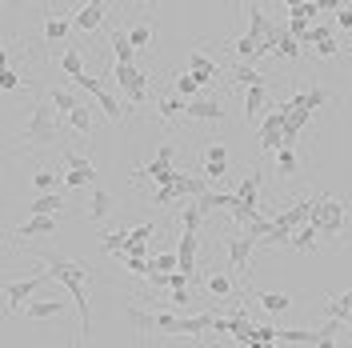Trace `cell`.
<instances>
[{
  "instance_id": "c3c4849f",
  "label": "cell",
  "mask_w": 352,
  "mask_h": 348,
  "mask_svg": "<svg viewBox=\"0 0 352 348\" xmlns=\"http://www.w3.org/2000/svg\"><path fill=\"white\" fill-rule=\"evenodd\" d=\"M0 88H4V92H16V88H21V76H16L12 68H8V72H0Z\"/></svg>"
},
{
  "instance_id": "4316f807",
  "label": "cell",
  "mask_w": 352,
  "mask_h": 348,
  "mask_svg": "<svg viewBox=\"0 0 352 348\" xmlns=\"http://www.w3.org/2000/svg\"><path fill=\"white\" fill-rule=\"evenodd\" d=\"M124 320H129L136 332H156V312H144V308H136V305L124 308Z\"/></svg>"
},
{
  "instance_id": "7402d4cb",
  "label": "cell",
  "mask_w": 352,
  "mask_h": 348,
  "mask_svg": "<svg viewBox=\"0 0 352 348\" xmlns=\"http://www.w3.org/2000/svg\"><path fill=\"white\" fill-rule=\"evenodd\" d=\"M153 36H156V21H136V24H129V44L132 48H148L153 44Z\"/></svg>"
},
{
  "instance_id": "9c48e42d",
  "label": "cell",
  "mask_w": 352,
  "mask_h": 348,
  "mask_svg": "<svg viewBox=\"0 0 352 348\" xmlns=\"http://www.w3.org/2000/svg\"><path fill=\"white\" fill-rule=\"evenodd\" d=\"M173 188H176V196H192V200H200V196H208L212 193V180H204V176H188V173H180L176 168V180H173Z\"/></svg>"
},
{
  "instance_id": "3957f363",
  "label": "cell",
  "mask_w": 352,
  "mask_h": 348,
  "mask_svg": "<svg viewBox=\"0 0 352 348\" xmlns=\"http://www.w3.org/2000/svg\"><path fill=\"white\" fill-rule=\"evenodd\" d=\"M320 237H340V228H344V200H336V196H316V208H312V220H308Z\"/></svg>"
},
{
  "instance_id": "4dcf8cb0",
  "label": "cell",
  "mask_w": 352,
  "mask_h": 348,
  "mask_svg": "<svg viewBox=\"0 0 352 348\" xmlns=\"http://www.w3.org/2000/svg\"><path fill=\"white\" fill-rule=\"evenodd\" d=\"M65 129L80 132V136H92V109H88V105H80V109H76V112L65 120Z\"/></svg>"
},
{
  "instance_id": "f907efd6",
  "label": "cell",
  "mask_w": 352,
  "mask_h": 348,
  "mask_svg": "<svg viewBox=\"0 0 352 348\" xmlns=\"http://www.w3.org/2000/svg\"><path fill=\"white\" fill-rule=\"evenodd\" d=\"M336 52H340V44H336V41H324V44H316V56H320V61H332Z\"/></svg>"
},
{
  "instance_id": "11a10c76",
  "label": "cell",
  "mask_w": 352,
  "mask_h": 348,
  "mask_svg": "<svg viewBox=\"0 0 352 348\" xmlns=\"http://www.w3.org/2000/svg\"><path fill=\"white\" fill-rule=\"evenodd\" d=\"M144 237H153V224H136L129 240H140V244H144Z\"/></svg>"
},
{
  "instance_id": "5b68a950",
  "label": "cell",
  "mask_w": 352,
  "mask_h": 348,
  "mask_svg": "<svg viewBox=\"0 0 352 348\" xmlns=\"http://www.w3.org/2000/svg\"><path fill=\"white\" fill-rule=\"evenodd\" d=\"M44 281H48V272H44V276H28V281L4 284V308H8V312H21V308H28V305H32L28 296H32Z\"/></svg>"
},
{
  "instance_id": "91938a15",
  "label": "cell",
  "mask_w": 352,
  "mask_h": 348,
  "mask_svg": "<svg viewBox=\"0 0 352 348\" xmlns=\"http://www.w3.org/2000/svg\"><path fill=\"white\" fill-rule=\"evenodd\" d=\"M344 328H349V332H352V312H349V316H344Z\"/></svg>"
},
{
  "instance_id": "277c9868",
  "label": "cell",
  "mask_w": 352,
  "mask_h": 348,
  "mask_svg": "<svg viewBox=\"0 0 352 348\" xmlns=\"http://www.w3.org/2000/svg\"><path fill=\"white\" fill-rule=\"evenodd\" d=\"M112 76H116L120 92L129 96V105H144L148 100V76L136 65H112Z\"/></svg>"
},
{
  "instance_id": "ffe728a7",
  "label": "cell",
  "mask_w": 352,
  "mask_h": 348,
  "mask_svg": "<svg viewBox=\"0 0 352 348\" xmlns=\"http://www.w3.org/2000/svg\"><path fill=\"white\" fill-rule=\"evenodd\" d=\"M188 72L197 76L200 85H204V80H217V76H220V68L212 65V61H208L204 52H188Z\"/></svg>"
},
{
  "instance_id": "484cf974",
  "label": "cell",
  "mask_w": 352,
  "mask_h": 348,
  "mask_svg": "<svg viewBox=\"0 0 352 348\" xmlns=\"http://www.w3.org/2000/svg\"><path fill=\"white\" fill-rule=\"evenodd\" d=\"M256 301H261V308L268 316H280V312L292 308V296H285V292H256Z\"/></svg>"
},
{
  "instance_id": "60d3db41",
  "label": "cell",
  "mask_w": 352,
  "mask_h": 348,
  "mask_svg": "<svg viewBox=\"0 0 352 348\" xmlns=\"http://www.w3.org/2000/svg\"><path fill=\"white\" fill-rule=\"evenodd\" d=\"M197 92H200V80L192 76V72H180V76H176V96H184V100H197Z\"/></svg>"
},
{
  "instance_id": "44dd1931",
  "label": "cell",
  "mask_w": 352,
  "mask_h": 348,
  "mask_svg": "<svg viewBox=\"0 0 352 348\" xmlns=\"http://www.w3.org/2000/svg\"><path fill=\"white\" fill-rule=\"evenodd\" d=\"M109 208H112V196H109V188H92V196H88V208H85V217H88V220H104V217H109Z\"/></svg>"
},
{
  "instance_id": "52a82bcc",
  "label": "cell",
  "mask_w": 352,
  "mask_h": 348,
  "mask_svg": "<svg viewBox=\"0 0 352 348\" xmlns=\"http://www.w3.org/2000/svg\"><path fill=\"white\" fill-rule=\"evenodd\" d=\"M252 248H256V240L248 237V232L228 240V264H232L236 276H248V257H252Z\"/></svg>"
},
{
  "instance_id": "6f0895ef",
  "label": "cell",
  "mask_w": 352,
  "mask_h": 348,
  "mask_svg": "<svg viewBox=\"0 0 352 348\" xmlns=\"http://www.w3.org/2000/svg\"><path fill=\"white\" fill-rule=\"evenodd\" d=\"M316 348H336V345H332V336H320V345Z\"/></svg>"
},
{
  "instance_id": "e575fe53",
  "label": "cell",
  "mask_w": 352,
  "mask_h": 348,
  "mask_svg": "<svg viewBox=\"0 0 352 348\" xmlns=\"http://www.w3.org/2000/svg\"><path fill=\"white\" fill-rule=\"evenodd\" d=\"M204 288H208V292H212L217 301H224V296H232V281H228L224 272H208V276H204Z\"/></svg>"
},
{
  "instance_id": "cb8c5ba5",
  "label": "cell",
  "mask_w": 352,
  "mask_h": 348,
  "mask_svg": "<svg viewBox=\"0 0 352 348\" xmlns=\"http://www.w3.org/2000/svg\"><path fill=\"white\" fill-rule=\"evenodd\" d=\"M24 312H28V320H52L65 312V301H32Z\"/></svg>"
},
{
  "instance_id": "f5cc1de1",
  "label": "cell",
  "mask_w": 352,
  "mask_h": 348,
  "mask_svg": "<svg viewBox=\"0 0 352 348\" xmlns=\"http://www.w3.org/2000/svg\"><path fill=\"white\" fill-rule=\"evenodd\" d=\"M124 257H140V261H148V244H140V240H129Z\"/></svg>"
},
{
  "instance_id": "e0dca14e",
  "label": "cell",
  "mask_w": 352,
  "mask_h": 348,
  "mask_svg": "<svg viewBox=\"0 0 352 348\" xmlns=\"http://www.w3.org/2000/svg\"><path fill=\"white\" fill-rule=\"evenodd\" d=\"M112 56H116V65H136V48L129 44V32L124 28H112Z\"/></svg>"
},
{
  "instance_id": "83f0119b",
  "label": "cell",
  "mask_w": 352,
  "mask_h": 348,
  "mask_svg": "<svg viewBox=\"0 0 352 348\" xmlns=\"http://www.w3.org/2000/svg\"><path fill=\"white\" fill-rule=\"evenodd\" d=\"M129 237H132V232H124V228H109V232L100 237V248H104V252H112V257H124Z\"/></svg>"
},
{
  "instance_id": "680465c9",
  "label": "cell",
  "mask_w": 352,
  "mask_h": 348,
  "mask_svg": "<svg viewBox=\"0 0 352 348\" xmlns=\"http://www.w3.org/2000/svg\"><path fill=\"white\" fill-rule=\"evenodd\" d=\"M248 348H280V345H264V340H252Z\"/></svg>"
},
{
  "instance_id": "f35d334b",
  "label": "cell",
  "mask_w": 352,
  "mask_h": 348,
  "mask_svg": "<svg viewBox=\"0 0 352 348\" xmlns=\"http://www.w3.org/2000/svg\"><path fill=\"white\" fill-rule=\"evenodd\" d=\"M292 237H296V232H292L288 224H272V232H268L261 244L264 248H280V244H292Z\"/></svg>"
},
{
  "instance_id": "9a60e30c",
  "label": "cell",
  "mask_w": 352,
  "mask_h": 348,
  "mask_svg": "<svg viewBox=\"0 0 352 348\" xmlns=\"http://www.w3.org/2000/svg\"><path fill=\"white\" fill-rule=\"evenodd\" d=\"M104 12H109V4H104V0H92V4H85V8L76 12V21H72V24H76L80 32H92V28H100Z\"/></svg>"
},
{
  "instance_id": "bcb514c9",
  "label": "cell",
  "mask_w": 352,
  "mask_h": 348,
  "mask_svg": "<svg viewBox=\"0 0 352 348\" xmlns=\"http://www.w3.org/2000/svg\"><path fill=\"white\" fill-rule=\"evenodd\" d=\"M60 176H65L68 188H88V184L96 180V176H88V173H60Z\"/></svg>"
},
{
  "instance_id": "d4e9b609",
  "label": "cell",
  "mask_w": 352,
  "mask_h": 348,
  "mask_svg": "<svg viewBox=\"0 0 352 348\" xmlns=\"http://www.w3.org/2000/svg\"><path fill=\"white\" fill-rule=\"evenodd\" d=\"M292 105H296V109H305V112H316L320 105H329V92L312 85L308 92H296V96H292Z\"/></svg>"
},
{
  "instance_id": "7bdbcfd3",
  "label": "cell",
  "mask_w": 352,
  "mask_h": 348,
  "mask_svg": "<svg viewBox=\"0 0 352 348\" xmlns=\"http://www.w3.org/2000/svg\"><path fill=\"white\" fill-rule=\"evenodd\" d=\"M228 213H232V220H236V224H244V228H248V224H252V220L261 217V213H256V208H252V204H244L241 196H236V204H232V208H228Z\"/></svg>"
},
{
  "instance_id": "d6a6232c",
  "label": "cell",
  "mask_w": 352,
  "mask_h": 348,
  "mask_svg": "<svg viewBox=\"0 0 352 348\" xmlns=\"http://www.w3.org/2000/svg\"><path fill=\"white\" fill-rule=\"evenodd\" d=\"M200 224H204V208H200L197 200H188L184 213H180V228H184V232H197Z\"/></svg>"
},
{
  "instance_id": "f1b7e54d",
  "label": "cell",
  "mask_w": 352,
  "mask_h": 348,
  "mask_svg": "<svg viewBox=\"0 0 352 348\" xmlns=\"http://www.w3.org/2000/svg\"><path fill=\"white\" fill-rule=\"evenodd\" d=\"M316 237H320V232H316L312 224H305V228H296V237H292V248H296V252H305V257H312V252L320 248V244H316Z\"/></svg>"
},
{
  "instance_id": "74e56055",
  "label": "cell",
  "mask_w": 352,
  "mask_h": 348,
  "mask_svg": "<svg viewBox=\"0 0 352 348\" xmlns=\"http://www.w3.org/2000/svg\"><path fill=\"white\" fill-rule=\"evenodd\" d=\"M65 36H68V21L65 17H48V21H44V41L48 44L65 41Z\"/></svg>"
},
{
  "instance_id": "836d02e7",
  "label": "cell",
  "mask_w": 352,
  "mask_h": 348,
  "mask_svg": "<svg viewBox=\"0 0 352 348\" xmlns=\"http://www.w3.org/2000/svg\"><path fill=\"white\" fill-rule=\"evenodd\" d=\"M288 17H296V21H316L320 17V4L316 0H296V4H285Z\"/></svg>"
},
{
  "instance_id": "7dc6e473",
  "label": "cell",
  "mask_w": 352,
  "mask_h": 348,
  "mask_svg": "<svg viewBox=\"0 0 352 348\" xmlns=\"http://www.w3.org/2000/svg\"><path fill=\"white\" fill-rule=\"evenodd\" d=\"M72 85H80L88 92V96H96V92H104V85L96 80V76H80V80H72Z\"/></svg>"
},
{
  "instance_id": "8d00e7d4",
  "label": "cell",
  "mask_w": 352,
  "mask_h": 348,
  "mask_svg": "<svg viewBox=\"0 0 352 348\" xmlns=\"http://www.w3.org/2000/svg\"><path fill=\"white\" fill-rule=\"evenodd\" d=\"M60 68H65V76L80 80V76H85V61H80V48H68L65 56H60Z\"/></svg>"
},
{
  "instance_id": "7a4b0ae2",
  "label": "cell",
  "mask_w": 352,
  "mask_h": 348,
  "mask_svg": "<svg viewBox=\"0 0 352 348\" xmlns=\"http://www.w3.org/2000/svg\"><path fill=\"white\" fill-rule=\"evenodd\" d=\"M60 132L65 129L56 124V109H52V100H48V96H36L28 124L12 136V149H41V144H52Z\"/></svg>"
},
{
  "instance_id": "5bb4252c",
  "label": "cell",
  "mask_w": 352,
  "mask_h": 348,
  "mask_svg": "<svg viewBox=\"0 0 352 348\" xmlns=\"http://www.w3.org/2000/svg\"><path fill=\"white\" fill-rule=\"evenodd\" d=\"M48 100H52V109H60V129H65V120L68 116H72V112L80 109V105H85V100H80V96H76V92H72V88H52V92H48Z\"/></svg>"
},
{
  "instance_id": "681fc988",
  "label": "cell",
  "mask_w": 352,
  "mask_h": 348,
  "mask_svg": "<svg viewBox=\"0 0 352 348\" xmlns=\"http://www.w3.org/2000/svg\"><path fill=\"white\" fill-rule=\"evenodd\" d=\"M188 301H192V292H188V288H176V292H168V305H173V308H184Z\"/></svg>"
},
{
  "instance_id": "2e32d148",
  "label": "cell",
  "mask_w": 352,
  "mask_h": 348,
  "mask_svg": "<svg viewBox=\"0 0 352 348\" xmlns=\"http://www.w3.org/2000/svg\"><path fill=\"white\" fill-rule=\"evenodd\" d=\"M65 213V196L60 193H44L28 204V217H60Z\"/></svg>"
},
{
  "instance_id": "1f68e13d",
  "label": "cell",
  "mask_w": 352,
  "mask_h": 348,
  "mask_svg": "<svg viewBox=\"0 0 352 348\" xmlns=\"http://www.w3.org/2000/svg\"><path fill=\"white\" fill-rule=\"evenodd\" d=\"M60 180H65V176H56V168H36V173H32V188H36V193H56V184H60Z\"/></svg>"
},
{
  "instance_id": "f546056e",
  "label": "cell",
  "mask_w": 352,
  "mask_h": 348,
  "mask_svg": "<svg viewBox=\"0 0 352 348\" xmlns=\"http://www.w3.org/2000/svg\"><path fill=\"white\" fill-rule=\"evenodd\" d=\"M228 80H232V85H241L244 92H248V88H256V85H264V76H261V72H256L252 65H236Z\"/></svg>"
},
{
  "instance_id": "ac0fdd59",
  "label": "cell",
  "mask_w": 352,
  "mask_h": 348,
  "mask_svg": "<svg viewBox=\"0 0 352 348\" xmlns=\"http://www.w3.org/2000/svg\"><path fill=\"white\" fill-rule=\"evenodd\" d=\"M184 112H188V100H184V96H160V100H156V116H160L164 124H173L176 116H184Z\"/></svg>"
},
{
  "instance_id": "9f6ffc18",
  "label": "cell",
  "mask_w": 352,
  "mask_h": 348,
  "mask_svg": "<svg viewBox=\"0 0 352 348\" xmlns=\"http://www.w3.org/2000/svg\"><path fill=\"white\" fill-rule=\"evenodd\" d=\"M153 200H156V204H168V200H176V188H156Z\"/></svg>"
},
{
  "instance_id": "f6af8a7d",
  "label": "cell",
  "mask_w": 352,
  "mask_h": 348,
  "mask_svg": "<svg viewBox=\"0 0 352 348\" xmlns=\"http://www.w3.org/2000/svg\"><path fill=\"white\" fill-rule=\"evenodd\" d=\"M120 261H124V268H129L132 276H153L148 261H140V257H120Z\"/></svg>"
},
{
  "instance_id": "ba28073f",
  "label": "cell",
  "mask_w": 352,
  "mask_h": 348,
  "mask_svg": "<svg viewBox=\"0 0 352 348\" xmlns=\"http://www.w3.org/2000/svg\"><path fill=\"white\" fill-rule=\"evenodd\" d=\"M56 220L60 217H28L21 228H12L8 237L12 240H32V237H52L56 232Z\"/></svg>"
},
{
  "instance_id": "30bf717a",
  "label": "cell",
  "mask_w": 352,
  "mask_h": 348,
  "mask_svg": "<svg viewBox=\"0 0 352 348\" xmlns=\"http://www.w3.org/2000/svg\"><path fill=\"white\" fill-rule=\"evenodd\" d=\"M224 173H228V149L212 140V144L204 149V173L200 176H204V180H220Z\"/></svg>"
},
{
  "instance_id": "ee69618b",
  "label": "cell",
  "mask_w": 352,
  "mask_h": 348,
  "mask_svg": "<svg viewBox=\"0 0 352 348\" xmlns=\"http://www.w3.org/2000/svg\"><path fill=\"white\" fill-rule=\"evenodd\" d=\"M276 56H280V61H285V56L288 61H296V56H300V41H292V36L285 32V41L276 44Z\"/></svg>"
},
{
  "instance_id": "603a6c76",
  "label": "cell",
  "mask_w": 352,
  "mask_h": 348,
  "mask_svg": "<svg viewBox=\"0 0 352 348\" xmlns=\"http://www.w3.org/2000/svg\"><path fill=\"white\" fill-rule=\"evenodd\" d=\"M349 312H352V288L349 292H340V296H329V301H324V316H329V320H340V325H344Z\"/></svg>"
},
{
  "instance_id": "7c38bea8",
  "label": "cell",
  "mask_w": 352,
  "mask_h": 348,
  "mask_svg": "<svg viewBox=\"0 0 352 348\" xmlns=\"http://www.w3.org/2000/svg\"><path fill=\"white\" fill-rule=\"evenodd\" d=\"M197 248H200V237L197 232H180L176 237V257H180V272H197Z\"/></svg>"
},
{
  "instance_id": "d6986e66",
  "label": "cell",
  "mask_w": 352,
  "mask_h": 348,
  "mask_svg": "<svg viewBox=\"0 0 352 348\" xmlns=\"http://www.w3.org/2000/svg\"><path fill=\"white\" fill-rule=\"evenodd\" d=\"M236 196H241L244 204H252V208L261 204V173H256V168H248V173H244V180L236 184Z\"/></svg>"
},
{
  "instance_id": "6da1fadb",
  "label": "cell",
  "mask_w": 352,
  "mask_h": 348,
  "mask_svg": "<svg viewBox=\"0 0 352 348\" xmlns=\"http://www.w3.org/2000/svg\"><path fill=\"white\" fill-rule=\"evenodd\" d=\"M41 264H48V276L52 281L65 284V292L72 296V305L80 312V340L92 336V308H88V276H92V268L85 261H72L65 252H44Z\"/></svg>"
},
{
  "instance_id": "d590c367",
  "label": "cell",
  "mask_w": 352,
  "mask_h": 348,
  "mask_svg": "<svg viewBox=\"0 0 352 348\" xmlns=\"http://www.w3.org/2000/svg\"><path fill=\"white\" fill-rule=\"evenodd\" d=\"M65 168H68V173H88V176H96L92 156H80V153H72V149H65Z\"/></svg>"
},
{
  "instance_id": "ab89813d",
  "label": "cell",
  "mask_w": 352,
  "mask_h": 348,
  "mask_svg": "<svg viewBox=\"0 0 352 348\" xmlns=\"http://www.w3.org/2000/svg\"><path fill=\"white\" fill-rule=\"evenodd\" d=\"M296 168H300V156H296V149H280V153H276V173L292 176Z\"/></svg>"
},
{
  "instance_id": "b9f144b4",
  "label": "cell",
  "mask_w": 352,
  "mask_h": 348,
  "mask_svg": "<svg viewBox=\"0 0 352 348\" xmlns=\"http://www.w3.org/2000/svg\"><path fill=\"white\" fill-rule=\"evenodd\" d=\"M96 105L104 109V116H109V120H116V124L124 120V112H120V100H116L112 92H96Z\"/></svg>"
},
{
  "instance_id": "8992f818",
  "label": "cell",
  "mask_w": 352,
  "mask_h": 348,
  "mask_svg": "<svg viewBox=\"0 0 352 348\" xmlns=\"http://www.w3.org/2000/svg\"><path fill=\"white\" fill-rule=\"evenodd\" d=\"M188 120H204V124H220L228 112L220 105L217 96H197V100H188V112H184Z\"/></svg>"
},
{
  "instance_id": "8fae6325",
  "label": "cell",
  "mask_w": 352,
  "mask_h": 348,
  "mask_svg": "<svg viewBox=\"0 0 352 348\" xmlns=\"http://www.w3.org/2000/svg\"><path fill=\"white\" fill-rule=\"evenodd\" d=\"M312 208H316V196H305V200H296L288 213H280V217H276V224H288V228L296 232V228H305L308 220H312Z\"/></svg>"
},
{
  "instance_id": "db71d44e",
  "label": "cell",
  "mask_w": 352,
  "mask_h": 348,
  "mask_svg": "<svg viewBox=\"0 0 352 348\" xmlns=\"http://www.w3.org/2000/svg\"><path fill=\"white\" fill-rule=\"evenodd\" d=\"M336 24H340V32H352V8H340L336 12Z\"/></svg>"
},
{
  "instance_id": "816d5d0a",
  "label": "cell",
  "mask_w": 352,
  "mask_h": 348,
  "mask_svg": "<svg viewBox=\"0 0 352 348\" xmlns=\"http://www.w3.org/2000/svg\"><path fill=\"white\" fill-rule=\"evenodd\" d=\"M173 156H176V149H173V144H160L153 160H156V164H168V168H173Z\"/></svg>"
},
{
  "instance_id": "4fadbf2b",
  "label": "cell",
  "mask_w": 352,
  "mask_h": 348,
  "mask_svg": "<svg viewBox=\"0 0 352 348\" xmlns=\"http://www.w3.org/2000/svg\"><path fill=\"white\" fill-rule=\"evenodd\" d=\"M268 109V85H256L244 92V120L248 124H261V112Z\"/></svg>"
}]
</instances>
